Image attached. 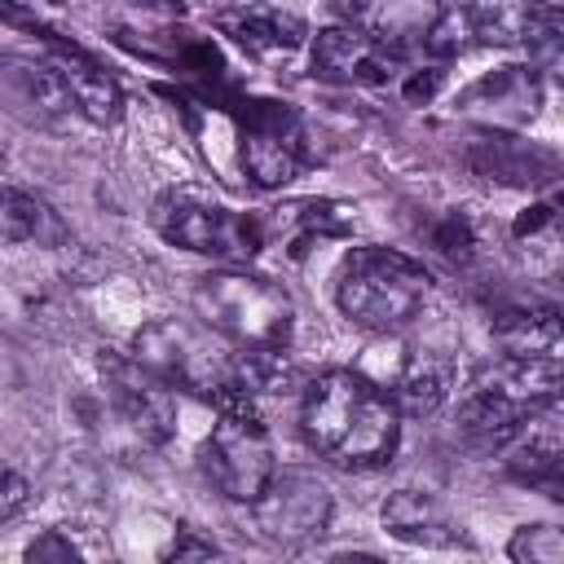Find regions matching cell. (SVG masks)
Instances as JSON below:
<instances>
[{
    "label": "cell",
    "instance_id": "ba28073f",
    "mask_svg": "<svg viewBox=\"0 0 564 564\" xmlns=\"http://www.w3.org/2000/svg\"><path fill=\"white\" fill-rule=\"evenodd\" d=\"M238 154L260 189H278L304 172L308 132L286 101H238Z\"/></svg>",
    "mask_w": 564,
    "mask_h": 564
},
{
    "label": "cell",
    "instance_id": "4fadbf2b",
    "mask_svg": "<svg viewBox=\"0 0 564 564\" xmlns=\"http://www.w3.org/2000/svg\"><path fill=\"white\" fill-rule=\"evenodd\" d=\"M454 106H458V115H471L494 132H511V128H524L538 115L542 79H538L533 66L511 62V66H498V70L480 75L476 84H467Z\"/></svg>",
    "mask_w": 564,
    "mask_h": 564
},
{
    "label": "cell",
    "instance_id": "3957f363",
    "mask_svg": "<svg viewBox=\"0 0 564 564\" xmlns=\"http://www.w3.org/2000/svg\"><path fill=\"white\" fill-rule=\"evenodd\" d=\"M564 401V357H507L458 405V436L476 449H502L524 419Z\"/></svg>",
    "mask_w": 564,
    "mask_h": 564
},
{
    "label": "cell",
    "instance_id": "52a82bcc",
    "mask_svg": "<svg viewBox=\"0 0 564 564\" xmlns=\"http://www.w3.org/2000/svg\"><path fill=\"white\" fill-rule=\"evenodd\" d=\"M203 471L229 502H247V507L278 476L273 441L251 405V392H238L216 405L212 436L203 441Z\"/></svg>",
    "mask_w": 564,
    "mask_h": 564
},
{
    "label": "cell",
    "instance_id": "484cf974",
    "mask_svg": "<svg viewBox=\"0 0 564 564\" xmlns=\"http://www.w3.org/2000/svg\"><path fill=\"white\" fill-rule=\"evenodd\" d=\"M445 84V70H441V62H427V66H414L410 75H405V84H401V93H405V101H432L436 97V88Z\"/></svg>",
    "mask_w": 564,
    "mask_h": 564
},
{
    "label": "cell",
    "instance_id": "5bb4252c",
    "mask_svg": "<svg viewBox=\"0 0 564 564\" xmlns=\"http://www.w3.org/2000/svg\"><path fill=\"white\" fill-rule=\"evenodd\" d=\"M463 163L471 167V176H485L494 185H516V189H542V185H551V181L564 176L560 172V159L551 150L524 141L516 132H494V128H485L467 145Z\"/></svg>",
    "mask_w": 564,
    "mask_h": 564
},
{
    "label": "cell",
    "instance_id": "ffe728a7",
    "mask_svg": "<svg viewBox=\"0 0 564 564\" xmlns=\"http://www.w3.org/2000/svg\"><path fill=\"white\" fill-rule=\"evenodd\" d=\"M4 238L9 242H62L66 229L62 220L48 212V203H40L35 194H22V189H4Z\"/></svg>",
    "mask_w": 564,
    "mask_h": 564
},
{
    "label": "cell",
    "instance_id": "e0dca14e",
    "mask_svg": "<svg viewBox=\"0 0 564 564\" xmlns=\"http://www.w3.org/2000/svg\"><path fill=\"white\" fill-rule=\"evenodd\" d=\"M375 383L392 397V405L401 414H432L445 401V392H449V370L427 348L423 352L405 348L401 357H392V370L383 379H375Z\"/></svg>",
    "mask_w": 564,
    "mask_h": 564
},
{
    "label": "cell",
    "instance_id": "4316f807",
    "mask_svg": "<svg viewBox=\"0 0 564 564\" xmlns=\"http://www.w3.org/2000/svg\"><path fill=\"white\" fill-rule=\"evenodd\" d=\"M22 502H26V480L18 471H9L4 476V520H13L22 511Z\"/></svg>",
    "mask_w": 564,
    "mask_h": 564
},
{
    "label": "cell",
    "instance_id": "277c9868",
    "mask_svg": "<svg viewBox=\"0 0 564 564\" xmlns=\"http://www.w3.org/2000/svg\"><path fill=\"white\" fill-rule=\"evenodd\" d=\"M427 291H432L427 269L392 247H352L335 269L339 313L370 335L405 330L427 304Z\"/></svg>",
    "mask_w": 564,
    "mask_h": 564
},
{
    "label": "cell",
    "instance_id": "7402d4cb",
    "mask_svg": "<svg viewBox=\"0 0 564 564\" xmlns=\"http://www.w3.org/2000/svg\"><path fill=\"white\" fill-rule=\"evenodd\" d=\"M278 225L282 229H291V238L300 242V251H304V242L308 238H339V234H348V207L344 203H317V198H308V203H291L282 216H278Z\"/></svg>",
    "mask_w": 564,
    "mask_h": 564
},
{
    "label": "cell",
    "instance_id": "6da1fadb",
    "mask_svg": "<svg viewBox=\"0 0 564 564\" xmlns=\"http://www.w3.org/2000/svg\"><path fill=\"white\" fill-rule=\"evenodd\" d=\"M300 432L308 449L344 471H375L401 445V410L366 370H322L304 383Z\"/></svg>",
    "mask_w": 564,
    "mask_h": 564
},
{
    "label": "cell",
    "instance_id": "7c38bea8",
    "mask_svg": "<svg viewBox=\"0 0 564 564\" xmlns=\"http://www.w3.org/2000/svg\"><path fill=\"white\" fill-rule=\"evenodd\" d=\"M520 22H524V4H445L436 9L423 35V53L449 62L467 48L520 44Z\"/></svg>",
    "mask_w": 564,
    "mask_h": 564
},
{
    "label": "cell",
    "instance_id": "d6986e66",
    "mask_svg": "<svg viewBox=\"0 0 564 564\" xmlns=\"http://www.w3.org/2000/svg\"><path fill=\"white\" fill-rule=\"evenodd\" d=\"M494 335L511 357H542L564 339V308L551 304H511L494 317Z\"/></svg>",
    "mask_w": 564,
    "mask_h": 564
},
{
    "label": "cell",
    "instance_id": "2e32d148",
    "mask_svg": "<svg viewBox=\"0 0 564 564\" xmlns=\"http://www.w3.org/2000/svg\"><path fill=\"white\" fill-rule=\"evenodd\" d=\"M48 62H53L57 75L66 79V88H70V97H75V106H79L84 119H93V123H115V119H119L123 93H119V84L101 70L97 57H88L79 44L48 40Z\"/></svg>",
    "mask_w": 564,
    "mask_h": 564
},
{
    "label": "cell",
    "instance_id": "9c48e42d",
    "mask_svg": "<svg viewBox=\"0 0 564 564\" xmlns=\"http://www.w3.org/2000/svg\"><path fill=\"white\" fill-rule=\"evenodd\" d=\"M330 489L317 471L308 467H282L269 489L251 502V516H256V529L278 542V546H308L326 533L330 524Z\"/></svg>",
    "mask_w": 564,
    "mask_h": 564
},
{
    "label": "cell",
    "instance_id": "9a60e30c",
    "mask_svg": "<svg viewBox=\"0 0 564 564\" xmlns=\"http://www.w3.org/2000/svg\"><path fill=\"white\" fill-rule=\"evenodd\" d=\"M383 516V529L410 546H432V551H454V546H467V533L463 524L432 498V494H419V489H397L383 498L379 507Z\"/></svg>",
    "mask_w": 564,
    "mask_h": 564
},
{
    "label": "cell",
    "instance_id": "8992f818",
    "mask_svg": "<svg viewBox=\"0 0 564 564\" xmlns=\"http://www.w3.org/2000/svg\"><path fill=\"white\" fill-rule=\"evenodd\" d=\"M150 220H154L163 242L198 251V256H216V260H229V264L256 260L264 251V238H269L260 216L234 212L229 203H220L212 189H198V185L167 189L154 203Z\"/></svg>",
    "mask_w": 564,
    "mask_h": 564
},
{
    "label": "cell",
    "instance_id": "d4e9b609",
    "mask_svg": "<svg viewBox=\"0 0 564 564\" xmlns=\"http://www.w3.org/2000/svg\"><path fill=\"white\" fill-rule=\"evenodd\" d=\"M163 564H238V560H234L229 551L203 542V538H181V546H176Z\"/></svg>",
    "mask_w": 564,
    "mask_h": 564
},
{
    "label": "cell",
    "instance_id": "ac0fdd59",
    "mask_svg": "<svg viewBox=\"0 0 564 564\" xmlns=\"http://www.w3.org/2000/svg\"><path fill=\"white\" fill-rule=\"evenodd\" d=\"M212 22L238 40L247 53H273V48H295L308 31L304 18L291 9H273V4H234V9H216Z\"/></svg>",
    "mask_w": 564,
    "mask_h": 564
},
{
    "label": "cell",
    "instance_id": "603a6c76",
    "mask_svg": "<svg viewBox=\"0 0 564 564\" xmlns=\"http://www.w3.org/2000/svg\"><path fill=\"white\" fill-rule=\"evenodd\" d=\"M520 44L533 57H564V4H524Z\"/></svg>",
    "mask_w": 564,
    "mask_h": 564
},
{
    "label": "cell",
    "instance_id": "5b68a950",
    "mask_svg": "<svg viewBox=\"0 0 564 564\" xmlns=\"http://www.w3.org/2000/svg\"><path fill=\"white\" fill-rule=\"evenodd\" d=\"M189 300L194 313L242 352H282L291 344L295 304L278 282L260 273H242V269L207 273L194 282Z\"/></svg>",
    "mask_w": 564,
    "mask_h": 564
},
{
    "label": "cell",
    "instance_id": "83f0119b",
    "mask_svg": "<svg viewBox=\"0 0 564 564\" xmlns=\"http://www.w3.org/2000/svg\"><path fill=\"white\" fill-rule=\"evenodd\" d=\"M330 564H383V560H375V555H361V551H344V555H335Z\"/></svg>",
    "mask_w": 564,
    "mask_h": 564
},
{
    "label": "cell",
    "instance_id": "30bf717a",
    "mask_svg": "<svg viewBox=\"0 0 564 564\" xmlns=\"http://www.w3.org/2000/svg\"><path fill=\"white\" fill-rule=\"evenodd\" d=\"M405 70V48L366 26H326L313 40V75L326 84H388Z\"/></svg>",
    "mask_w": 564,
    "mask_h": 564
},
{
    "label": "cell",
    "instance_id": "44dd1931",
    "mask_svg": "<svg viewBox=\"0 0 564 564\" xmlns=\"http://www.w3.org/2000/svg\"><path fill=\"white\" fill-rule=\"evenodd\" d=\"M511 476L538 494H546L551 502L564 507V449L546 445V441H529L516 458H511Z\"/></svg>",
    "mask_w": 564,
    "mask_h": 564
},
{
    "label": "cell",
    "instance_id": "7a4b0ae2",
    "mask_svg": "<svg viewBox=\"0 0 564 564\" xmlns=\"http://www.w3.org/2000/svg\"><path fill=\"white\" fill-rule=\"evenodd\" d=\"M132 361L159 375L176 392H194L212 405L251 392L242 357L203 317H154L132 335Z\"/></svg>",
    "mask_w": 564,
    "mask_h": 564
},
{
    "label": "cell",
    "instance_id": "8fae6325",
    "mask_svg": "<svg viewBox=\"0 0 564 564\" xmlns=\"http://www.w3.org/2000/svg\"><path fill=\"white\" fill-rule=\"evenodd\" d=\"M106 397L115 405V414L128 423V432L141 445H167L176 432V401L172 388L150 375L145 366H137L132 357H106Z\"/></svg>",
    "mask_w": 564,
    "mask_h": 564
},
{
    "label": "cell",
    "instance_id": "cb8c5ba5",
    "mask_svg": "<svg viewBox=\"0 0 564 564\" xmlns=\"http://www.w3.org/2000/svg\"><path fill=\"white\" fill-rule=\"evenodd\" d=\"M22 564H84V555H79V546H75L66 533L44 529V533H35V538H31V546H26V560H22Z\"/></svg>",
    "mask_w": 564,
    "mask_h": 564
}]
</instances>
